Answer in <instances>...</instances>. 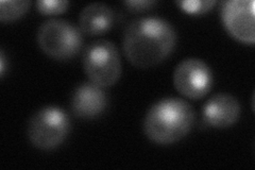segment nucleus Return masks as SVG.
I'll return each mask as SVG.
<instances>
[{"mask_svg": "<svg viewBox=\"0 0 255 170\" xmlns=\"http://www.w3.org/2000/svg\"><path fill=\"white\" fill-rule=\"evenodd\" d=\"M254 7L253 0H226L220 9L221 20L229 33L249 45L255 43Z\"/></svg>", "mask_w": 255, "mask_h": 170, "instance_id": "obj_7", "label": "nucleus"}, {"mask_svg": "<svg viewBox=\"0 0 255 170\" xmlns=\"http://www.w3.org/2000/svg\"><path fill=\"white\" fill-rule=\"evenodd\" d=\"M37 43L41 49L55 60H69L81 50L82 31L75 23L62 18L44 21L37 30Z\"/></svg>", "mask_w": 255, "mask_h": 170, "instance_id": "obj_3", "label": "nucleus"}, {"mask_svg": "<svg viewBox=\"0 0 255 170\" xmlns=\"http://www.w3.org/2000/svg\"><path fill=\"white\" fill-rule=\"evenodd\" d=\"M183 11L189 14H204L217 3L216 0H177L175 1Z\"/></svg>", "mask_w": 255, "mask_h": 170, "instance_id": "obj_12", "label": "nucleus"}, {"mask_svg": "<svg viewBox=\"0 0 255 170\" xmlns=\"http://www.w3.org/2000/svg\"><path fill=\"white\" fill-rule=\"evenodd\" d=\"M114 23V11L103 2H92L85 5L79 15V27L82 33L99 35L106 33Z\"/></svg>", "mask_w": 255, "mask_h": 170, "instance_id": "obj_10", "label": "nucleus"}, {"mask_svg": "<svg viewBox=\"0 0 255 170\" xmlns=\"http://www.w3.org/2000/svg\"><path fill=\"white\" fill-rule=\"evenodd\" d=\"M124 3L130 11L140 12L154 5L156 1L155 0H126Z\"/></svg>", "mask_w": 255, "mask_h": 170, "instance_id": "obj_14", "label": "nucleus"}, {"mask_svg": "<svg viewBox=\"0 0 255 170\" xmlns=\"http://www.w3.org/2000/svg\"><path fill=\"white\" fill-rule=\"evenodd\" d=\"M241 112V103L236 97L228 93H218L203 105L202 116L209 126L226 129L236 123Z\"/></svg>", "mask_w": 255, "mask_h": 170, "instance_id": "obj_9", "label": "nucleus"}, {"mask_svg": "<svg viewBox=\"0 0 255 170\" xmlns=\"http://www.w3.org/2000/svg\"><path fill=\"white\" fill-rule=\"evenodd\" d=\"M69 4L68 0H38L36 7L44 15H58L65 12Z\"/></svg>", "mask_w": 255, "mask_h": 170, "instance_id": "obj_13", "label": "nucleus"}, {"mask_svg": "<svg viewBox=\"0 0 255 170\" xmlns=\"http://www.w3.org/2000/svg\"><path fill=\"white\" fill-rule=\"evenodd\" d=\"M108 95L105 87L92 81L79 84L71 96V110L80 118L92 119L101 115L108 107Z\"/></svg>", "mask_w": 255, "mask_h": 170, "instance_id": "obj_8", "label": "nucleus"}, {"mask_svg": "<svg viewBox=\"0 0 255 170\" xmlns=\"http://www.w3.org/2000/svg\"><path fill=\"white\" fill-rule=\"evenodd\" d=\"M70 128V119L65 111L55 105H47L31 116L27 134L34 147L52 150L66 140Z\"/></svg>", "mask_w": 255, "mask_h": 170, "instance_id": "obj_4", "label": "nucleus"}, {"mask_svg": "<svg viewBox=\"0 0 255 170\" xmlns=\"http://www.w3.org/2000/svg\"><path fill=\"white\" fill-rule=\"evenodd\" d=\"M177 43V32L171 23L158 16L132 20L127 26L123 49L134 66L149 68L168 56Z\"/></svg>", "mask_w": 255, "mask_h": 170, "instance_id": "obj_1", "label": "nucleus"}, {"mask_svg": "<svg viewBox=\"0 0 255 170\" xmlns=\"http://www.w3.org/2000/svg\"><path fill=\"white\" fill-rule=\"evenodd\" d=\"M213 84V71L201 59H184L174 68L173 85L175 90L189 99L203 98L211 92Z\"/></svg>", "mask_w": 255, "mask_h": 170, "instance_id": "obj_6", "label": "nucleus"}, {"mask_svg": "<svg viewBox=\"0 0 255 170\" xmlns=\"http://www.w3.org/2000/svg\"><path fill=\"white\" fill-rule=\"evenodd\" d=\"M196 113L191 104L178 97H168L151 105L143 118V132L158 145L181 141L191 131Z\"/></svg>", "mask_w": 255, "mask_h": 170, "instance_id": "obj_2", "label": "nucleus"}, {"mask_svg": "<svg viewBox=\"0 0 255 170\" xmlns=\"http://www.w3.org/2000/svg\"><path fill=\"white\" fill-rule=\"evenodd\" d=\"M31 5L30 0H1L0 1V20L10 22L20 18Z\"/></svg>", "mask_w": 255, "mask_h": 170, "instance_id": "obj_11", "label": "nucleus"}, {"mask_svg": "<svg viewBox=\"0 0 255 170\" xmlns=\"http://www.w3.org/2000/svg\"><path fill=\"white\" fill-rule=\"evenodd\" d=\"M4 52L3 50L0 51V74H1V76L4 75V69H5V66H4Z\"/></svg>", "mask_w": 255, "mask_h": 170, "instance_id": "obj_15", "label": "nucleus"}, {"mask_svg": "<svg viewBox=\"0 0 255 170\" xmlns=\"http://www.w3.org/2000/svg\"><path fill=\"white\" fill-rule=\"evenodd\" d=\"M82 63L90 81L102 87L114 85L122 76L121 53L109 39H97L87 45Z\"/></svg>", "mask_w": 255, "mask_h": 170, "instance_id": "obj_5", "label": "nucleus"}]
</instances>
